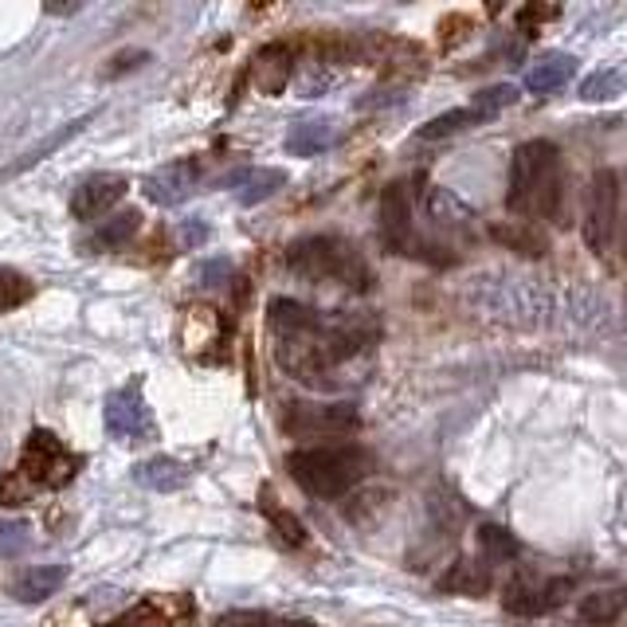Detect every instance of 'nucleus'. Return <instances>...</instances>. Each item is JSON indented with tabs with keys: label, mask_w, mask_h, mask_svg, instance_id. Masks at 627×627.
<instances>
[{
	"label": "nucleus",
	"mask_w": 627,
	"mask_h": 627,
	"mask_svg": "<svg viewBox=\"0 0 627 627\" xmlns=\"http://www.w3.org/2000/svg\"><path fill=\"white\" fill-rule=\"evenodd\" d=\"M287 267L298 278H310V283H345L350 290H369L373 287V271H369L365 255H361L353 243L338 240V235H306L295 240L287 248Z\"/></svg>",
	"instance_id": "7ed1b4c3"
},
{
	"label": "nucleus",
	"mask_w": 627,
	"mask_h": 627,
	"mask_svg": "<svg viewBox=\"0 0 627 627\" xmlns=\"http://www.w3.org/2000/svg\"><path fill=\"white\" fill-rule=\"evenodd\" d=\"M232 275V267H228L224 260L220 263H205V267H200V278H205V283H216V278H228Z\"/></svg>",
	"instance_id": "c9c22d12"
},
{
	"label": "nucleus",
	"mask_w": 627,
	"mask_h": 627,
	"mask_svg": "<svg viewBox=\"0 0 627 627\" xmlns=\"http://www.w3.org/2000/svg\"><path fill=\"white\" fill-rule=\"evenodd\" d=\"M110 627H177V619H169V612H165V604H157V601H145V604H138L130 616H122V619H114Z\"/></svg>",
	"instance_id": "c756f323"
},
{
	"label": "nucleus",
	"mask_w": 627,
	"mask_h": 627,
	"mask_svg": "<svg viewBox=\"0 0 627 627\" xmlns=\"http://www.w3.org/2000/svg\"><path fill=\"white\" fill-rule=\"evenodd\" d=\"M491 584H494L491 564H479V561H455L448 573L439 576V588L455 592V596H486Z\"/></svg>",
	"instance_id": "aec40b11"
},
{
	"label": "nucleus",
	"mask_w": 627,
	"mask_h": 627,
	"mask_svg": "<svg viewBox=\"0 0 627 627\" xmlns=\"http://www.w3.org/2000/svg\"><path fill=\"white\" fill-rule=\"evenodd\" d=\"M32 298V283H28L20 271L12 267H0V314L4 310H16Z\"/></svg>",
	"instance_id": "cd10ccee"
},
{
	"label": "nucleus",
	"mask_w": 627,
	"mask_h": 627,
	"mask_svg": "<svg viewBox=\"0 0 627 627\" xmlns=\"http://www.w3.org/2000/svg\"><path fill=\"white\" fill-rule=\"evenodd\" d=\"M32 491L36 486L28 483L24 471H9L4 483H0V506H24V502H32Z\"/></svg>",
	"instance_id": "2f4dec72"
},
{
	"label": "nucleus",
	"mask_w": 627,
	"mask_h": 627,
	"mask_svg": "<svg viewBox=\"0 0 627 627\" xmlns=\"http://www.w3.org/2000/svg\"><path fill=\"white\" fill-rule=\"evenodd\" d=\"M102 420H107V431L122 443H145V439L157 436V424H153L150 408H145L138 385L118 388V393L107 396V408H102Z\"/></svg>",
	"instance_id": "0eeeda50"
},
{
	"label": "nucleus",
	"mask_w": 627,
	"mask_h": 627,
	"mask_svg": "<svg viewBox=\"0 0 627 627\" xmlns=\"http://www.w3.org/2000/svg\"><path fill=\"white\" fill-rule=\"evenodd\" d=\"M216 627H278V619L267 612H228L216 619Z\"/></svg>",
	"instance_id": "473e14b6"
},
{
	"label": "nucleus",
	"mask_w": 627,
	"mask_h": 627,
	"mask_svg": "<svg viewBox=\"0 0 627 627\" xmlns=\"http://www.w3.org/2000/svg\"><path fill=\"white\" fill-rule=\"evenodd\" d=\"M87 122H90V114L79 118V122H72V125H63V130H55V134L44 138L40 145H32V150H28L16 165H9V173H4V177H16V173H24V169H32V165H40V162L47 157V153L63 150V145L72 142V138H79V134H82V125H87Z\"/></svg>",
	"instance_id": "4be33fe9"
},
{
	"label": "nucleus",
	"mask_w": 627,
	"mask_h": 627,
	"mask_svg": "<svg viewBox=\"0 0 627 627\" xmlns=\"http://www.w3.org/2000/svg\"><path fill=\"white\" fill-rule=\"evenodd\" d=\"M138 228H142V212H138V208H125V212H114L110 220H102V224L82 240V248L87 251H118L134 240Z\"/></svg>",
	"instance_id": "f3484780"
},
{
	"label": "nucleus",
	"mask_w": 627,
	"mask_h": 627,
	"mask_svg": "<svg viewBox=\"0 0 627 627\" xmlns=\"http://www.w3.org/2000/svg\"><path fill=\"white\" fill-rule=\"evenodd\" d=\"M205 224H185V243H188V248H193V243H200V240H205Z\"/></svg>",
	"instance_id": "e433bc0d"
},
{
	"label": "nucleus",
	"mask_w": 627,
	"mask_h": 627,
	"mask_svg": "<svg viewBox=\"0 0 627 627\" xmlns=\"http://www.w3.org/2000/svg\"><path fill=\"white\" fill-rule=\"evenodd\" d=\"M251 79L263 95H283L290 79V52L283 44H267L255 59H251Z\"/></svg>",
	"instance_id": "dca6fc26"
},
{
	"label": "nucleus",
	"mask_w": 627,
	"mask_h": 627,
	"mask_svg": "<svg viewBox=\"0 0 627 627\" xmlns=\"http://www.w3.org/2000/svg\"><path fill=\"white\" fill-rule=\"evenodd\" d=\"M502 608L514 612V616H541V612H546V601H541V588H529V584L514 581V584H506Z\"/></svg>",
	"instance_id": "bb28decb"
},
{
	"label": "nucleus",
	"mask_w": 627,
	"mask_h": 627,
	"mask_svg": "<svg viewBox=\"0 0 627 627\" xmlns=\"http://www.w3.org/2000/svg\"><path fill=\"white\" fill-rule=\"evenodd\" d=\"M569 588H573V584H569V581H549L546 588H541V601H546V612H553L557 604H561L564 596H569Z\"/></svg>",
	"instance_id": "f704fd0d"
},
{
	"label": "nucleus",
	"mask_w": 627,
	"mask_h": 627,
	"mask_svg": "<svg viewBox=\"0 0 627 627\" xmlns=\"http://www.w3.org/2000/svg\"><path fill=\"white\" fill-rule=\"evenodd\" d=\"M514 102H518V87H514V82H498V87L479 90L475 102H471V114H475L479 122H483V118L502 114V110L514 107Z\"/></svg>",
	"instance_id": "393cba45"
},
{
	"label": "nucleus",
	"mask_w": 627,
	"mask_h": 627,
	"mask_svg": "<svg viewBox=\"0 0 627 627\" xmlns=\"http://www.w3.org/2000/svg\"><path fill=\"white\" fill-rule=\"evenodd\" d=\"M150 59L145 52H125V55H114V67H107V79H114V75H122V72H134V67H142V63Z\"/></svg>",
	"instance_id": "72a5a7b5"
},
{
	"label": "nucleus",
	"mask_w": 627,
	"mask_h": 627,
	"mask_svg": "<svg viewBox=\"0 0 627 627\" xmlns=\"http://www.w3.org/2000/svg\"><path fill=\"white\" fill-rule=\"evenodd\" d=\"M616 212H619V177L612 169H596L588 185V205H584V243L592 251H608L616 235Z\"/></svg>",
	"instance_id": "39448f33"
},
{
	"label": "nucleus",
	"mask_w": 627,
	"mask_h": 627,
	"mask_svg": "<svg viewBox=\"0 0 627 627\" xmlns=\"http://www.w3.org/2000/svg\"><path fill=\"white\" fill-rule=\"evenodd\" d=\"M278 627H314V624H306V619H278Z\"/></svg>",
	"instance_id": "4c0bfd02"
},
{
	"label": "nucleus",
	"mask_w": 627,
	"mask_h": 627,
	"mask_svg": "<svg viewBox=\"0 0 627 627\" xmlns=\"http://www.w3.org/2000/svg\"><path fill=\"white\" fill-rule=\"evenodd\" d=\"M479 553L483 561H514L518 557V538L502 526H479Z\"/></svg>",
	"instance_id": "5701e85b"
},
{
	"label": "nucleus",
	"mask_w": 627,
	"mask_h": 627,
	"mask_svg": "<svg viewBox=\"0 0 627 627\" xmlns=\"http://www.w3.org/2000/svg\"><path fill=\"white\" fill-rule=\"evenodd\" d=\"M134 479H138V486H145V491L173 494V491H185L188 486V466L169 455H153L134 466Z\"/></svg>",
	"instance_id": "4468645a"
},
{
	"label": "nucleus",
	"mask_w": 627,
	"mask_h": 627,
	"mask_svg": "<svg viewBox=\"0 0 627 627\" xmlns=\"http://www.w3.org/2000/svg\"><path fill=\"white\" fill-rule=\"evenodd\" d=\"M125 188H130V180L122 173H95V177H87L75 188L72 216L75 220H99V216H107L125 197Z\"/></svg>",
	"instance_id": "1a4fd4ad"
},
{
	"label": "nucleus",
	"mask_w": 627,
	"mask_h": 627,
	"mask_svg": "<svg viewBox=\"0 0 627 627\" xmlns=\"http://www.w3.org/2000/svg\"><path fill=\"white\" fill-rule=\"evenodd\" d=\"M376 220H381V243H385L388 251L413 248V188L404 185V180L385 185Z\"/></svg>",
	"instance_id": "6e6552de"
},
{
	"label": "nucleus",
	"mask_w": 627,
	"mask_h": 627,
	"mask_svg": "<svg viewBox=\"0 0 627 627\" xmlns=\"http://www.w3.org/2000/svg\"><path fill=\"white\" fill-rule=\"evenodd\" d=\"M260 506H263V514L271 518V526L278 529V538L287 541V546H295V549L306 546V526H302V521H298L290 510H283V506H278V502L271 498V491H263V502H260Z\"/></svg>",
	"instance_id": "b1692460"
},
{
	"label": "nucleus",
	"mask_w": 627,
	"mask_h": 627,
	"mask_svg": "<svg viewBox=\"0 0 627 627\" xmlns=\"http://www.w3.org/2000/svg\"><path fill=\"white\" fill-rule=\"evenodd\" d=\"M624 90V75L619 72H596L581 82V99L584 102H608Z\"/></svg>",
	"instance_id": "c85d7f7f"
},
{
	"label": "nucleus",
	"mask_w": 627,
	"mask_h": 627,
	"mask_svg": "<svg viewBox=\"0 0 627 627\" xmlns=\"http://www.w3.org/2000/svg\"><path fill=\"white\" fill-rule=\"evenodd\" d=\"M338 142V125L330 118H314V122H298L287 134V153L290 157H318L322 150Z\"/></svg>",
	"instance_id": "a211bd4d"
},
{
	"label": "nucleus",
	"mask_w": 627,
	"mask_h": 627,
	"mask_svg": "<svg viewBox=\"0 0 627 627\" xmlns=\"http://www.w3.org/2000/svg\"><path fill=\"white\" fill-rule=\"evenodd\" d=\"M627 596L616 588H601V592H588V596H581L576 601V619H581L584 627H608L619 619V612H624Z\"/></svg>",
	"instance_id": "412c9836"
},
{
	"label": "nucleus",
	"mask_w": 627,
	"mask_h": 627,
	"mask_svg": "<svg viewBox=\"0 0 627 627\" xmlns=\"http://www.w3.org/2000/svg\"><path fill=\"white\" fill-rule=\"evenodd\" d=\"M287 471L314 498H341L373 471V455L361 443H322V448H298L287 455Z\"/></svg>",
	"instance_id": "f03ea898"
},
{
	"label": "nucleus",
	"mask_w": 627,
	"mask_h": 627,
	"mask_svg": "<svg viewBox=\"0 0 627 627\" xmlns=\"http://www.w3.org/2000/svg\"><path fill=\"white\" fill-rule=\"evenodd\" d=\"M82 459L72 455V451H63V443L52 436V431L36 428L28 431V443H24V479L32 486H63L72 483L75 471H79Z\"/></svg>",
	"instance_id": "20e7f679"
},
{
	"label": "nucleus",
	"mask_w": 627,
	"mask_h": 627,
	"mask_svg": "<svg viewBox=\"0 0 627 627\" xmlns=\"http://www.w3.org/2000/svg\"><path fill=\"white\" fill-rule=\"evenodd\" d=\"M318 326H322V314H318V310L295 302V298H271V306H267V330L275 333V341L302 338V333L318 330Z\"/></svg>",
	"instance_id": "9b49d317"
},
{
	"label": "nucleus",
	"mask_w": 627,
	"mask_h": 627,
	"mask_svg": "<svg viewBox=\"0 0 627 627\" xmlns=\"http://www.w3.org/2000/svg\"><path fill=\"white\" fill-rule=\"evenodd\" d=\"M506 208L518 216H546L553 220L561 208V153L553 142H521L510 162Z\"/></svg>",
	"instance_id": "f257e3e1"
},
{
	"label": "nucleus",
	"mask_w": 627,
	"mask_h": 627,
	"mask_svg": "<svg viewBox=\"0 0 627 627\" xmlns=\"http://www.w3.org/2000/svg\"><path fill=\"white\" fill-rule=\"evenodd\" d=\"M479 118L471 114V107H459V110H448V114L431 118V122L420 125V142H439V138H451L459 134V130H466V125H475Z\"/></svg>",
	"instance_id": "a878e982"
},
{
	"label": "nucleus",
	"mask_w": 627,
	"mask_h": 627,
	"mask_svg": "<svg viewBox=\"0 0 627 627\" xmlns=\"http://www.w3.org/2000/svg\"><path fill=\"white\" fill-rule=\"evenodd\" d=\"M28 521H0V561H9V557L24 553L28 546Z\"/></svg>",
	"instance_id": "7c9ffc66"
},
{
	"label": "nucleus",
	"mask_w": 627,
	"mask_h": 627,
	"mask_svg": "<svg viewBox=\"0 0 627 627\" xmlns=\"http://www.w3.org/2000/svg\"><path fill=\"white\" fill-rule=\"evenodd\" d=\"M491 240L498 248L514 251V255H526V260H541L549 251V240L538 232V228L514 224V220H502V224H491Z\"/></svg>",
	"instance_id": "6ab92c4d"
},
{
	"label": "nucleus",
	"mask_w": 627,
	"mask_h": 627,
	"mask_svg": "<svg viewBox=\"0 0 627 627\" xmlns=\"http://www.w3.org/2000/svg\"><path fill=\"white\" fill-rule=\"evenodd\" d=\"M283 185H287V173L283 169H235L224 177V188H232V197L248 208L271 200Z\"/></svg>",
	"instance_id": "f8f14e48"
},
{
	"label": "nucleus",
	"mask_w": 627,
	"mask_h": 627,
	"mask_svg": "<svg viewBox=\"0 0 627 627\" xmlns=\"http://www.w3.org/2000/svg\"><path fill=\"white\" fill-rule=\"evenodd\" d=\"M197 180H200V165L197 162H169V165H162L157 173H150L145 177V197L153 200V205H162V208H173V205H180V200L197 188Z\"/></svg>",
	"instance_id": "9d476101"
},
{
	"label": "nucleus",
	"mask_w": 627,
	"mask_h": 627,
	"mask_svg": "<svg viewBox=\"0 0 627 627\" xmlns=\"http://www.w3.org/2000/svg\"><path fill=\"white\" fill-rule=\"evenodd\" d=\"M63 581H67V569H63V564H32L28 573H20L16 581L9 584V596L20 604H44L47 596H55V592L63 588Z\"/></svg>",
	"instance_id": "ddd939ff"
},
{
	"label": "nucleus",
	"mask_w": 627,
	"mask_h": 627,
	"mask_svg": "<svg viewBox=\"0 0 627 627\" xmlns=\"http://www.w3.org/2000/svg\"><path fill=\"white\" fill-rule=\"evenodd\" d=\"M361 428L353 404H287L283 431L290 436H350Z\"/></svg>",
	"instance_id": "423d86ee"
},
{
	"label": "nucleus",
	"mask_w": 627,
	"mask_h": 627,
	"mask_svg": "<svg viewBox=\"0 0 627 627\" xmlns=\"http://www.w3.org/2000/svg\"><path fill=\"white\" fill-rule=\"evenodd\" d=\"M573 72H576L573 55L549 52V55H541V59L526 72V90H529V95H553V90H561L564 82L573 79Z\"/></svg>",
	"instance_id": "2eb2a0df"
}]
</instances>
